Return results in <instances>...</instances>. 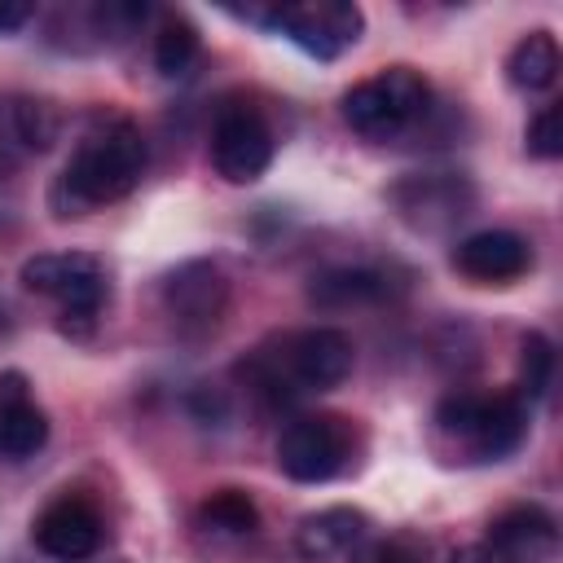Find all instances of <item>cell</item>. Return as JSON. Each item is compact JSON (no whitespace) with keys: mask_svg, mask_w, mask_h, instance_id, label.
<instances>
[{"mask_svg":"<svg viewBox=\"0 0 563 563\" xmlns=\"http://www.w3.org/2000/svg\"><path fill=\"white\" fill-rule=\"evenodd\" d=\"M369 537V515L356 506H330L317 515H303L295 528V545L303 559L325 563V559H343L352 545H361Z\"/></svg>","mask_w":563,"mask_h":563,"instance_id":"e0dca14e","label":"cell"},{"mask_svg":"<svg viewBox=\"0 0 563 563\" xmlns=\"http://www.w3.org/2000/svg\"><path fill=\"white\" fill-rule=\"evenodd\" d=\"M198 528L216 537H251L260 528V510L242 488H216L198 506Z\"/></svg>","mask_w":563,"mask_h":563,"instance_id":"ffe728a7","label":"cell"},{"mask_svg":"<svg viewBox=\"0 0 563 563\" xmlns=\"http://www.w3.org/2000/svg\"><path fill=\"white\" fill-rule=\"evenodd\" d=\"M273 154H277V136H273V123L264 119L260 106L233 97L216 110V123H211V167L220 180L229 185H255L268 167H273Z\"/></svg>","mask_w":563,"mask_h":563,"instance_id":"9c48e42d","label":"cell"},{"mask_svg":"<svg viewBox=\"0 0 563 563\" xmlns=\"http://www.w3.org/2000/svg\"><path fill=\"white\" fill-rule=\"evenodd\" d=\"M233 13L290 40L299 53H308L317 62H339L365 35V13L352 0H290V4L233 9Z\"/></svg>","mask_w":563,"mask_h":563,"instance_id":"5b68a950","label":"cell"},{"mask_svg":"<svg viewBox=\"0 0 563 563\" xmlns=\"http://www.w3.org/2000/svg\"><path fill=\"white\" fill-rule=\"evenodd\" d=\"M145 136L132 119L97 114L84 136L75 141L62 176L53 180V211L57 216H84L97 207H110L128 198L145 176Z\"/></svg>","mask_w":563,"mask_h":563,"instance_id":"7a4b0ae2","label":"cell"},{"mask_svg":"<svg viewBox=\"0 0 563 563\" xmlns=\"http://www.w3.org/2000/svg\"><path fill=\"white\" fill-rule=\"evenodd\" d=\"M22 286L57 303L70 334H88L110 299L106 264L92 251H44L22 264Z\"/></svg>","mask_w":563,"mask_h":563,"instance_id":"8992f818","label":"cell"},{"mask_svg":"<svg viewBox=\"0 0 563 563\" xmlns=\"http://www.w3.org/2000/svg\"><path fill=\"white\" fill-rule=\"evenodd\" d=\"M391 290H396V277L387 268H374V264H339V268H325L308 282V299L325 312L383 303V299H391Z\"/></svg>","mask_w":563,"mask_h":563,"instance_id":"2e32d148","label":"cell"},{"mask_svg":"<svg viewBox=\"0 0 563 563\" xmlns=\"http://www.w3.org/2000/svg\"><path fill=\"white\" fill-rule=\"evenodd\" d=\"M356 365V343L339 325H303L264 339L255 352H246L233 374L238 383L260 396L264 405H299L308 396L334 391Z\"/></svg>","mask_w":563,"mask_h":563,"instance_id":"6da1fadb","label":"cell"},{"mask_svg":"<svg viewBox=\"0 0 563 563\" xmlns=\"http://www.w3.org/2000/svg\"><path fill=\"white\" fill-rule=\"evenodd\" d=\"M339 114L361 141L387 145V141L418 132L435 114V92L422 70L387 66V70H374L361 84H352L339 101Z\"/></svg>","mask_w":563,"mask_h":563,"instance_id":"277c9868","label":"cell"},{"mask_svg":"<svg viewBox=\"0 0 563 563\" xmlns=\"http://www.w3.org/2000/svg\"><path fill=\"white\" fill-rule=\"evenodd\" d=\"M356 427L343 413H295L277 431V471L295 484H325L352 466Z\"/></svg>","mask_w":563,"mask_h":563,"instance_id":"52a82bcc","label":"cell"},{"mask_svg":"<svg viewBox=\"0 0 563 563\" xmlns=\"http://www.w3.org/2000/svg\"><path fill=\"white\" fill-rule=\"evenodd\" d=\"M528 154L545 158V163H554L563 154V106L559 101H550V106H541L532 114V123H528Z\"/></svg>","mask_w":563,"mask_h":563,"instance_id":"603a6c76","label":"cell"},{"mask_svg":"<svg viewBox=\"0 0 563 563\" xmlns=\"http://www.w3.org/2000/svg\"><path fill=\"white\" fill-rule=\"evenodd\" d=\"M31 18H35V4H22V0H0V35L22 31Z\"/></svg>","mask_w":563,"mask_h":563,"instance_id":"cb8c5ba5","label":"cell"},{"mask_svg":"<svg viewBox=\"0 0 563 563\" xmlns=\"http://www.w3.org/2000/svg\"><path fill=\"white\" fill-rule=\"evenodd\" d=\"M532 405L519 391L457 387L431 409V449L453 466H488L528 440Z\"/></svg>","mask_w":563,"mask_h":563,"instance_id":"3957f363","label":"cell"},{"mask_svg":"<svg viewBox=\"0 0 563 563\" xmlns=\"http://www.w3.org/2000/svg\"><path fill=\"white\" fill-rule=\"evenodd\" d=\"M158 303L180 339L189 343L211 339L229 312V277L216 260H180L176 268L163 273Z\"/></svg>","mask_w":563,"mask_h":563,"instance_id":"ba28073f","label":"cell"},{"mask_svg":"<svg viewBox=\"0 0 563 563\" xmlns=\"http://www.w3.org/2000/svg\"><path fill=\"white\" fill-rule=\"evenodd\" d=\"M554 383V343L541 334V330H528L523 334V352H519V396L532 405L550 391Z\"/></svg>","mask_w":563,"mask_h":563,"instance_id":"44dd1931","label":"cell"},{"mask_svg":"<svg viewBox=\"0 0 563 563\" xmlns=\"http://www.w3.org/2000/svg\"><path fill=\"white\" fill-rule=\"evenodd\" d=\"M31 541L40 554L53 563H84L101 550L106 541V519L84 493H57L35 519H31Z\"/></svg>","mask_w":563,"mask_h":563,"instance_id":"7c38bea8","label":"cell"},{"mask_svg":"<svg viewBox=\"0 0 563 563\" xmlns=\"http://www.w3.org/2000/svg\"><path fill=\"white\" fill-rule=\"evenodd\" d=\"M198 53H202L198 26L185 13H176V9L158 13V26H154V70L163 79H185L198 66Z\"/></svg>","mask_w":563,"mask_h":563,"instance_id":"d6986e66","label":"cell"},{"mask_svg":"<svg viewBox=\"0 0 563 563\" xmlns=\"http://www.w3.org/2000/svg\"><path fill=\"white\" fill-rule=\"evenodd\" d=\"M343 563H431V545L409 532H391V537L369 532L361 545L343 554Z\"/></svg>","mask_w":563,"mask_h":563,"instance_id":"7402d4cb","label":"cell"},{"mask_svg":"<svg viewBox=\"0 0 563 563\" xmlns=\"http://www.w3.org/2000/svg\"><path fill=\"white\" fill-rule=\"evenodd\" d=\"M475 563H559V519L537 506L519 501L488 519L484 541L471 550Z\"/></svg>","mask_w":563,"mask_h":563,"instance_id":"8fae6325","label":"cell"},{"mask_svg":"<svg viewBox=\"0 0 563 563\" xmlns=\"http://www.w3.org/2000/svg\"><path fill=\"white\" fill-rule=\"evenodd\" d=\"M449 260L475 286H510L532 268V242L515 229H479L466 233Z\"/></svg>","mask_w":563,"mask_h":563,"instance_id":"4fadbf2b","label":"cell"},{"mask_svg":"<svg viewBox=\"0 0 563 563\" xmlns=\"http://www.w3.org/2000/svg\"><path fill=\"white\" fill-rule=\"evenodd\" d=\"M387 202L413 233H449L475 211V185L462 172H409L387 189Z\"/></svg>","mask_w":563,"mask_h":563,"instance_id":"30bf717a","label":"cell"},{"mask_svg":"<svg viewBox=\"0 0 563 563\" xmlns=\"http://www.w3.org/2000/svg\"><path fill=\"white\" fill-rule=\"evenodd\" d=\"M506 79L519 92H545L559 79V40L550 31H528L506 53Z\"/></svg>","mask_w":563,"mask_h":563,"instance_id":"ac0fdd59","label":"cell"},{"mask_svg":"<svg viewBox=\"0 0 563 563\" xmlns=\"http://www.w3.org/2000/svg\"><path fill=\"white\" fill-rule=\"evenodd\" d=\"M48 444V413L35 405L22 369L0 374V457L26 462Z\"/></svg>","mask_w":563,"mask_h":563,"instance_id":"9a60e30c","label":"cell"},{"mask_svg":"<svg viewBox=\"0 0 563 563\" xmlns=\"http://www.w3.org/2000/svg\"><path fill=\"white\" fill-rule=\"evenodd\" d=\"M62 132V119L53 110V101L44 97H0V180L4 172L18 167L22 154H44Z\"/></svg>","mask_w":563,"mask_h":563,"instance_id":"5bb4252c","label":"cell"}]
</instances>
